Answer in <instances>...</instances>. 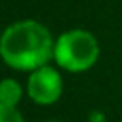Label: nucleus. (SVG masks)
<instances>
[{"mask_svg":"<svg viewBox=\"0 0 122 122\" xmlns=\"http://www.w3.org/2000/svg\"><path fill=\"white\" fill-rule=\"evenodd\" d=\"M53 38L50 30L34 21L25 19L11 23L0 36V57L17 71H34L53 57Z\"/></svg>","mask_w":122,"mask_h":122,"instance_id":"1","label":"nucleus"},{"mask_svg":"<svg viewBox=\"0 0 122 122\" xmlns=\"http://www.w3.org/2000/svg\"><path fill=\"white\" fill-rule=\"evenodd\" d=\"M55 63L69 72H84L99 59V44L95 36L82 29L63 32L53 46Z\"/></svg>","mask_w":122,"mask_h":122,"instance_id":"2","label":"nucleus"},{"mask_svg":"<svg viewBox=\"0 0 122 122\" xmlns=\"http://www.w3.org/2000/svg\"><path fill=\"white\" fill-rule=\"evenodd\" d=\"M61 92H63V78L57 69L44 65L30 71L27 82V93L34 103L53 105L61 97Z\"/></svg>","mask_w":122,"mask_h":122,"instance_id":"3","label":"nucleus"},{"mask_svg":"<svg viewBox=\"0 0 122 122\" xmlns=\"http://www.w3.org/2000/svg\"><path fill=\"white\" fill-rule=\"evenodd\" d=\"M21 95H23V90H21V86H19L17 80H13V78L0 80V103L2 105L15 107L21 101Z\"/></svg>","mask_w":122,"mask_h":122,"instance_id":"4","label":"nucleus"},{"mask_svg":"<svg viewBox=\"0 0 122 122\" xmlns=\"http://www.w3.org/2000/svg\"><path fill=\"white\" fill-rule=\"evenodd\" d=\"M0 122H25V120L15 107L0 103Z\"/></svg>","mask_w":122,"mask_h":122,"instance_id":"5","label":"nucleus"},{"mask_svg":"<svg viewBox=\"0 0 122 122\" xmlns=\"http://www.w3.org/2000/svg\"><path fill=\"white\" fill-rule=\"evenodd\" d=\"M90 122H105V116L99 112V111H93L90 114Z\"/></svg>","mask_w":122,"mask_h":122,"instance_id":"6","label":"nucleus"}]
</instances>
